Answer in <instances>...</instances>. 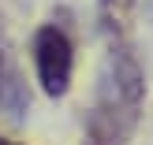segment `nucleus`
<instances>
[{
  "label": "nucleus",
  "instance_id": "f257e3e1",
  "mask_svg": "<svg viewBox=\"0 0 153 145\" xmlns=\"http://www.w3.org/2000/svg\"><path fill=\"white\" fill-rule=\"evenodd\" d=\"M142 97H146V78L138 60L123 41H112L97 86V104L90 116V145H123L138 123Z\"/></svg>",
  "mask_w": 153,
  "mask_h": 145
},
{
  "label": "nucleus",
  "instance_id": "f03ea898",
  "mask_svg": "<svg viewBox=\"0 0 153 145\" xmlns=\"http://www.w3.org/2000/svg\"><path fill=\"white\" fill-rule=\"evenodd\" d=\"M34 67H37V82L49 97L67 93L75 71V49L60 26H41L34 34Z\"/></svg>",
  "mask_w": 153,
  "mask_h": 145
},
{
  "label": "nucleus",
  "instance_id": "7ed1b4c3",
  "mask_svg": "<svg viewBox=\"0 0 153 145\" xmlns=\"http://www.w3.org/2000/svg\"><path fill=\"white\" fill-rule=\"evenodd\" d=\"M0 112L11 119H22L30 112V93H26V82H22L19 67H15L11 56L0 52Z\"/></svg>",
  "mask_w": 153,
  "mask_h": 145
},
{
  "label": "nucleus",
  "instance_id": "20e7f679",
  "mask_svg": "<svg viewBox=\"0 0 153 145\" xmlns=\"http://www.w3.org/2000/svg\"><path fill=\"white\" fill-rule=\"evenodd\" d=\"M131 11H134V0H97V19H101V30L108 41H123Z\"/></svg>",
  "mask_w": 153,
  "mask_h": 145
},
{
  "label": "nucleus",
  "instance_id": "39448f33",
  "mask_svg": "<svg viewBox=\"0 0 153 145\" xmlns=\"http://www.w3.org/2000/svg\"><path fill=\"white\" fill-rule=\"evenodd\" d=\"M0 145H19V141H7V138H0Z\"/></svg>",
  "mask_w": 153,
  "mask_h": 145
},
{
  "label": "nucleus",
  "instance_id": "423d86ee",
  "mask_svg": "<svg viewBox=\"0 0 153 145\" xmlns=\"http://www.w3.org/2000/svg\"><path fill=\"white\" fill-rule=\"evenodd\" d=\"M149 15H153V0H149Z\"/></svg>",
  "mask_w": 153,
  "mask_h": 145
}]
</instances>
